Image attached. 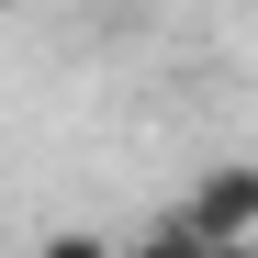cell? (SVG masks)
<instances>
[{
	"mask_svg": "<svg viewBox=\"0 0 258 258\" xmlns=\"http://www.w3.org/2000/svg\"><path fill=\"white\" fill-rule=\"evenodd\" d=\"M180 225L213 247V258H236V247H258V168L247 157H225V168H202V180L180 191Z\"/></svg>",
	"mask_w": 258,
	"mask_h": 258,
	"instance_id": "cell-1",
	"label": "cell"
},
{
	"mask_svg": "<svg viewBox=\"0 0 258 258\" xmlns=\"http://www.w3.org/2000/svg\"><path fill=\"white\" fill-rule=\"evenodd\" d=\"M34 258H112V236H45Z\"/></svg>",
	"mask_w": 258,
	"mask_h": 258,
	"instance_id": "cell-3",
	"label": "cell"
},
{
	"mask_svg": "<svg viewBox=\"0 0 258 258\" xmlns=\"http://www.w3.org/2000/svg\"><path fill=\"white\" fill-rule=\"evenodd\" d=\"M123 258H213V247H202V236L180 225V213H157V225H146L135 247H123Z\"/></svg>",
	"mask_w": 258,
	"mask_h": 258,
	"instance_id": "cell-2",
	"label": "cell"
}]
</instances>
